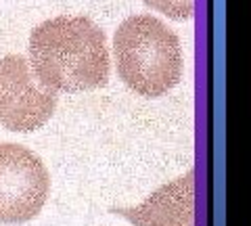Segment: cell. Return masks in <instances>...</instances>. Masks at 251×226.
<instances>
[{
  "instance_id": "cell-3",
  "label": "cell",
  "mask_w": 251,
  "mask_h": 226,
  "mask_svg": "<svg viewBox=\"0 0 251 226\" xmlns=\"http://www.w3.org/2000/svg\"><path fill=\"white\" fill-rule=\"evenodd\" d=\"M50 176L34 151L0 143V224H23L42 212Z\"/></svg>"
},
{
  "instance_id": "cell-4",
  "label": "cell",
  "mask_w": 251,
  "mask_h": 226,
  "mask_svg": "<svg viewBox=\"0 0 251 226\" xmlns=\"http://www.w3.org/2000/svg\"><path fill=\"white\" fill-rule=\"evenodd\" d=\"M57 109V95L36 80L21 54L0 59V126L27 134L42 128Z\"/></svg>"
},
{
  "instance_id": "cell-2",
  "label": "cell",
  "mask_w": 251,
  "mask_h": 226,
  "mask_svg": "<svg viewBox=\"0 0 251 226\" xmlns=\"http://www.w3.org/2000/svg\"><path fill=\"white\" fill-rule=\"evenodd\" d=\"M113 54L122 82L136 95L159 99L182 77L178 36L151 15H132L115 29Z\"/></svg>"
},
{
  "instance_id": "cell-1",
  "label": "cell",
  "mask_w": 251,
  "mask_h": 226,
  "mask_svg": "<svg viewBox=\"0 0 251 226\" xmlns=\"http://www.w3.org/2000/svg\"><path fill=\"white\" fill-rule=\"evenodd\" d=\"M109 63L105 32L88 17L59 15L31 29L29 67L54 95L107 86Z\"/></svg>"
},
{
  "instance_id": "cell-5",
  "label": "cell",
  "mask_w": 251,
  "mask_h": 226,
  "mask_svg": "<svg viewBox=\"0 0 251 226\" xmlns=\"http://www.w3.org/2000/svg\"><path fill=\"white\" fill-rule=\"evenodd\" d=\"M134 226H195V172L188 170L174 182L159 186L136 207H120Z\"/></svg>"
},
{
  "instance_id": "cell-6",
  "label": "cell",
  "mask_w": 251,
  "mask_h": 226,
  "mask_svg": "<svg viewBox=\"0 0 251 226\" xmlns=\"http://www.w3.org/2000/svg\"><path fill=\"white\" fill-rule=\"evenodd\" d=\"M147 6H151L153 11L163 13L170 19L184 21L193 17V6L195 0H143Z\"/></svg>"
}]
</instances>
